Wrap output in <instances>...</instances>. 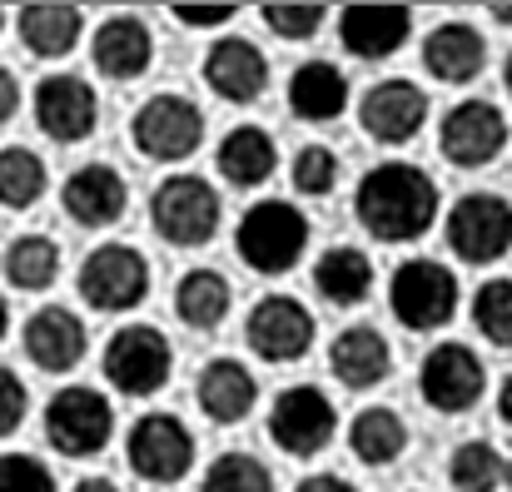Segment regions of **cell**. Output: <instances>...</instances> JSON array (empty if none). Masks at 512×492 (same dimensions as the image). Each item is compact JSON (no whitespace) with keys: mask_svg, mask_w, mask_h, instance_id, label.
Listing matches in <instances>:
<instances>
[{"mask_svg":"<svg viewBox=\"0 0 512 492\" xmlns=\"http://www.w3.org/2000/svg\"><path fill=\"white\" fill-rule=\"evenodd\" d=\"M353 214L358 224L383 239V244H408V239H423L438 219V184L418 169V164L388 160L373 164L363 179H358V194H353Z\"/></svg>","mask_w":512,"mask_h":492,"instance_id":"6da1fadb","label":"cell"},{"mask_svg":"<svg viewBox=\"0 0 512 492\" xmlns=\"http://www.w3.org/2000/svg\"><path fill=\"white\" fill-rule=\"evenodd\" d=\"M234 249L259 274H289L309 249V219L289 199H259L244 209V219L234 229Z\"/></svg>","mask_w":512,"mask_h":492,"instance_id":"7a4b0ae2","label":"cell"},{"mask_svg":"<svg viewBox=\"0 0 512 492\" xmlns=\"http://www.w3.org/2000/svg\"><path fill=\"white\" fill-rule=\"evenodd\" d=\"M80 299L100 314H130L150 299V259L135 244H95L80 264Z\"/></svg>","mask_w":512,"mask_h":492,"instance_id":"3957f363","label":"cell"},{"mask_svg":"<svg viewBox=\"0 0 512 492\" xmlns=\"http://www.w3.org/2000/svg\"><path fill=\"white\" fill-rule=\"evenodd\" d=\"M219 214H224V209H219V194H214V184L199 179V174H170V179H160V189H155V199H150V224H155V234L179 244V249L209 244L214 229H219Z\"/></svg>","mask_w":512,"mask_h":492,"instance_id":"277c9868","label":"cell"},{"mask_svg":"<svg viewBox=\"0 0 512 492\" xmlns=\"http://www.w3.org/2000/svg\"><path fill=\"white\" fill-rule=\"evenodd\" d=\"M110 433H115V408L90 383L60 388L50 398V408H45V438L65 458H95V453H105Z\"/></svg>","mask_w":512,"mask_h":492,"instance_id":"5b68a950","label":"cell"},{"mask_svg":"<svg viewBox=\"0 0 512 492\" xmlns=\"http://www.w3.org/2000/svg\"><path fill=\"white\" fill-rule=\"evenodd\" d=\"M170 373H174V348L155 324H125L110 333L105 378H110L115 393H130V398L160 393L170 383Z\"/></svg>","mask_w":512,"mask_h":492,"instance_id":"8992f818","label":"cell"},{"mask_svg":"<svg viewBox=\"0 0 512 492\" xmlns=\"http://www.w3.org/2000/svg\"><path fill=\"white\" fill-rule=\"evenodd\" d=\"M130 140L145 160H160V164H174V160H189L204 140V110L189 100V95H150L135 120H130Z\"/></svg>","mask_w":512,"mask_h":492,"instance_id":"52a82bcc","label":"cell"},{"mask_svg":"<svg viewBox=\"0 0 512 492\" xmlns=\"http://www.w3.org/2000/svg\"><path fill=\"white\" fill-rule=\"evenodd\" d=\"M388 304L398 324L413 333H433L453 319L458 309V279L438 259H403L388 279Z\"/></svg>","mask_w":512,"mask_h":492,"instance_id":"ba28073f","label":"cell"},{"mask_svg":"<svg viewBox=\"0 0 512 492\" xmlns=\"http://www.w3.org/2000/svg\"><path fill=\"white\" fill-rule=\"evenodd\" d=\"M448 249L463 264H498L512 249V204L503 194H463L448 209Z\"/></svg>","mask_w":512,"mask_h":492,"instance_id":"9c48e42d","label":"cell"},{"mask_svg":"<svg viewBox=\"0 0 512 492\" xmlns=\"http://www.w3.org/2000/svg\"><path fill=\"white\" fill-rule=\"evenodd\" d=\"M339 433V408L329 403L324 388H284L269 408V438L289 453V458H314L334 443Z\"/></svg>","mask_w":512,"mask_h":492,"instance_id":"30bf717a","label":"cell"},{"mask_svg":"<svg viewBox=\"0 0 512 492\" xmlns=\"http://www.w3.org/2000/svg\"><path fill=\"white\" fill-rule=\"evenodd\" d=\"M125 458L145 483L170 488L194 468V433L174 413H145V418H135V428L125 438Z\"/></svg>","mask_w":512,"mask_h":492,"instance_id":"8fae6325","label":"cell"},{"mask_svg":"<svg viewBox=\"0 0 512 492\" xmlns=\"http://www.w3.org/2000/svg\"><path fill=\"white\" fill-rule=\"evenodd\" d=\"M30 110H35L40 135H50L55 145H80L100 125L95 85L80 80V75H45L35 85V95H30Z\"/></svg>","mask_w":512,"mask_h":492,"instance_id":"7c38bea8","label":"cell"},{"mask_svg":"<svg viewBox=\"0 0 512 492\" xmlns=\"http://www.w3.org/2000/svg\"><path fill=\"white\" fill-rule=\"evenodd\" d=\"M314 314L294 299V294H269V299H259L254 309H249V324H244V338H249V348L264 358V363H294V358H304L309 353V343H314Z\"/></svg>","mask_w":512,"mask_h":492,"instance_id":"4fadbf2b","label":"cell"},{"mask_svg":"<svg viewBox=\"0 0 512 492\" xmlns=\"http://www.w3.org/2000/svg\"><path fill=\"white\" fill-rule=\"evenodd\" d=\"M438 145L448 164L458 169H483L503 155L508 145V120L493 100H463L443 115V130H438Z\"/></svg>","mask_w":512,"mask_h":492,"instance_id":"5bb4252c","label":"cell"},{"mask_svg":"<svg viewBox=\"0 0 512 492\" xmlns=\"http://www.w3.org/2000/svg\"><path fill=\"white\" fill-rule=\"evenodd\" d=\"M418 388L438 413H468L483 398L488 373H483V358L468 343H438L418 368Z\"/></svg>","mask_w":512,"mask_h":492,"instance_id":"9a60e30c","label":"cell"},{"mask_svg":"<svg viewBox=\"0 0 512 492\" xmlns=\"http://www.w3.org/2000/svg\"><path fill=\"white\" fill-rule=\"evenodd\" d=\"M204 85L229 105H254L269 90V60L254 40L224 35L204 50Z\"/></svg>","mask_w":512,"mask_h":492,"instance_id":"2e32d148","label":"cell"},{"mask_svg":"<svg viewBox=\"0 0 512 492\" xmlns=\"http://www.w3.org/2000/svg\"><path fill=\"white\" fill-rule=\"evenodd\" d=\"M358 120H363V130L378 145H408L423 130V120H428V95L413 80H378L363 95Z\"/></svg>","mask_w":512,"mask_h":492,"instance_id":"e0dca14e","label":"cell"},{"mask_svg":"<svg viewBox=\"0 0 512 492\" xmlns=\"http://www.w3.org/2000/svg\"><path fill=\"white\" fill-rule=\"evenodd\" d=\"M60 204L75 224L85 229H110L120 224L125 204H130V189H125V174L115 164H80L65 189H60Z\"/></svg>","mask_w":512,"mask_h":492,"instance_id":"ac0fdd59","label":"cell"},{"mask_svg":"<svg viewBox=\"0 0 512 492\" xmlns=\"http://www.w3.org/2000/svg\"><path fill=\"white\" fill-rule=\"evenodd\" d=\"M413 10L408 5H348L339 15V40L358 60H388L408 45Z\"/></svg>","mask_w":512,"mask_h":492,"instance_id":"d6986e66","label":"cell"},{"mask_svg":"<svg viewBox=\"0 0 512 492\" xmlns=\"http://www.w3.org/2000/svg\"><path fill=\"white\" fill-rule=\"evenodd\" d=\"M90 348V333L80 324V314L60 309V304H45L40 314H30L25 324V353L40 373H70Z\"/></svg>","mask_w":512,"mask_h":492,"instance_id":"ffe728a7","label":"cell"},{"mask_svg":"<svg viewBox=\"0 0 512 492\" xmlns=\"http://www.w3.org/2000/svg\"><path fill=\"white\" fill-rule=\"evenodd\" d=\"M423 65H428V75L443 80V85H468V80L483 75L488 45H483V35H478L468 20H443V25H433L428 40H423Z\"/></svg>","mask_w":512,"mask_h":492,"instance_id":"44dd1931","label":"cell"},{"mask_svg":"<svg viewBox=\"0 0 512 492\" xmlns=\"http://www.w3.org/2000/svg\"><path fill=\"white\" fill-rule=\"evenodd\" d=\"M194 398H199L209 423H244L254 413V403H259V383H254V373L239 358H209L199 368Z\"/></svg>","mask_w":512,"mask_h":492,"instance_id":"7402d4cb","label":"cell"},{"mask_svg":"<svg viewBox=\"0 0 512 492\" xmlns=\"http://www.w3.org/2000/svg\"><path fill=\"white\" fill-rule=\"evenodd\" d=\"M95 70H105L110 80H135L150 70L155 60V40H150V25L140 15H110L100 30H95Z\"/></svg>","mask_w":512,"mask_h":492,"instance_id":"603a6c76","label":"cell"},{"mask_svg":"<svg viewBox=\"0 0 512 492\" xmlns=\"http://www.w3.org/2000/svg\"><path fill=\"white\" fill-rule=\"evenodd\" d=\"M20 25V45L40 60H60L80 45L85 35V10L80 5H55V0H35L15 15Z\"/></svg>","mask_w":512,"mask_h":492,"instance_id":"cb8c5ba5","label":"cell"},{"mask_svg":"<svg viewBox=\"0 0 512 492\" xmlns=\"http://www.w3.org/2000/svg\"><path fill=\"white\" fill-rule=\"evenodd\" d=\"M329 368H334V378H339L343 388H373V383L388 378V368H393V348H388V338H383L378 328L353 324L334 338V348H329Z\"/></svg>","mask_w":512,"mask_h":492,"instance_id":"d4e9b609","label":"cell"},{"mask_svg":"<svg viewBox=\"0 0 512 492\" xmlns=\"http://www.w3.org/2000/svg\"><path fill=\"white\" fill-rule=\"evenodd\" d=\"M343 105H348V75L329 60H304L294 75H289V110L309 125H329L339 120Z\"/></svg>","mask_w":512,"mask_h":492,"instance_id":"484cf974","label":"cell"},{"mask_svg":"<svg viewBox=\"0 0 512 492\" xmlns=\"http://www.w3.org/2000/svg\"><path fill=\"white\" fill-rule=\"evenodd\" d=\"M314 289H319L329 304H339V309L363 304V299L373 294V259H368L363 249H353V244L324 249L319 264H314Z\"/></svg>","mask_w":512,"mask_h":492,"instance_id":"4316f807","label":"cell"},{"mask_svg":"<svg viewBox=\"0 0 512 492\" xmlns=\"http://www.w3.org/2000/svg\"><path fill=\"white\" fill-rule=\"evenodd\" d=\"M214 164H219V174H224L229 184L254 189V184H264V179L279 169V155H274V140H269L259 125H239V130H229V135L219 140Z\"/></svg>","mask_w":512,"mask_h":492,"instance_id":"83f0119b","label":"cell"},{"mask_svg":"<svg viewBox=\"0 0 512 492\" xmlns=\"http://www.w3.org/2000/svg\"><path fill=\"white\" fill-rule=\"evenodd\" d=\"M229 304H234V289H229V279L219 269H189L174 284V314L189 328H199V333L224 324Z\"/></svg>","mask_w":512,"mask_h":492,"instance_id":"f1b7e54d","label":"cell"},{"mask_svg":"<svg viewBox=\"0 0 512 492\" xmlns=\"http://www.w3.org/2000/svg\"><path fill=\"white\" fill-rule=\"evenodd\" d=\"M348 448L358 463L368 468H388L403 458L408 448V423L393 413V408H363L353 423H348Z\"/></svg>","mask_w":512,"mask_h":492,"instance_id":"f546056e","label":"cell"},{"mask_svg":"<svg viewBox=\"0 0 512 492\" xmlns=\"http://www.w3.org/2000/svg\"><path fill=\"white\" fill-rule=\"evenodd\" d=\"M5 279L25 294H45L60 279V244L45 234H20L5 249Z\"/></svg>","mask_w":512,"mask_h":492,"instance_id":"4dcf8cb0","label":"cell"},{"mask_svg":"<svg viewBox=\"0 0 512 492\" xmlns=\"http://www.w3.org/2000/svg\"><path fill=\"white\" fill-rule=\"evenodd\" d=\"M45 184H50V174L35 150H25V145L0 150V209H30L45 194Z\"/></svg>","mask_w":512,"mask_h":492,"instance_id":"1f68e13d","label":"cell"},{"mask_svg":"<svg viewBox=\"0 0 512 492\" xmlns=\"http://www.w3.org/2000/svg\"><path fill=\"white\" fill-rule=\"evenodd\" d=\"M199 492H274V473L254 453H219Z\"/></svg>","mask_w":512,"mask_h":492,"instance_id":"d6a6232c","label":"cell"},{"mask_svg":"<svg viewBox=\"0 0 512 492\" xmlns=\"http://www.w3.org/2000/svg\"><path fill=\"white\" fill-rule=\"evenodd\" d=\"M503 473L508 468H503V458H498L493 443H463L453 453V463H448V478H453L458 492H498Z\"/></svg>","mask_w":512,"mask_h":492,"instance_id":"836d02e7","label":"cell"},{"mask_svg":"<svg viewBox=\"0 0 512 492\" xmlns=\"http://www.w3.org/2000/svg\"><path fill=\"white\" fill-rule=\"evenodd\" d=\"M473 324L488 343L512 348V279H488L473 294Z\"/></svg>","mask_w":512,"mask_h":492,"instance_id":"e575fe53","label":"cell"},{"mask_svg":"<svg viewBox=\"0 0 512 492\" xmlns=\"http://www.w3.org/2000/svg\"><path fill=\"white\" fill-rule=\"evenodd\" d=\"M339 184V155L329 145H304L294 155V189L299 194H329Z\"/></svg>","mask_w":512,"mask_h":492,"instance_id":"d590c367","label":"cell"},{"mask_svg":"<svg viewBox=\"0 0 512 492\" xmlns=\"http://www.w3.org/2000/svg\"><path fill=\"white\" fill-rule=\"evenodd\" d=\"M259 20H264L279 40H314L319 25L329 20V10H324V5H264Z\"/></svg>","mask_w":512,"mask_h":492,"instance_id":"8d00e7d4","label":"cell"},{"mask_svg":"<svg viewBox=\"0 0 512 492\" xmlns=\"http://www.w3.org/2000/svg\"><path fill=\"white\" fill-rule=\"evenodd\" d=\"M0 492H55V478L30 453H0Z\"/></svg>","mask_w":512,"mask_h":492,"instance_id":"74e56055","label":"cell"},{"mask_svg":"<svg viewBox=\"0 0 512 492\" xmlns=\"http://www.w3.org/2000/svg\"><path fill=\"white\" fill-rule=\"evenodd\" d=\"M25 408H30L25 383L15 378V368H0V438H10L25 423Z\"/></svg>","mask_w":512,"mask_h":492,"instance_id":"f35d334b","label":"cell"},{"mask_svg":"<svg viewBox=\"0 0 512 492\" xmlns=\"http://www.w3.org/2000/svg\"><path fill=\"white\" fill-rule=\"evenodd\" d=\"M179 25H199V30H214V25H229L239 10L234 5H179V10H170Z\"/></svg>","mask_w":512,"mask_h":492,"instance_id":"ab89813d","label":"cell"},{"mask_svg":"<svg viewBox=\"0 0 512 492\" xmlns=\"http://www.w3.org/2000/svg\"><path fill=\"white\" fill-rule=\"evenodd\" d=\"M15 110H20V80H15V70L0 65V125H10Z\"/></svg>","mask_w":512,"mask_h":492,"instance_id":"60d3db41","label":"cell"},{"mask_svg":"<svg viewBox=\"0 0 512 492\" xmlns=\"http://www.w3.org/2000/svg\"><path fill=\"white\" fill-rule=\"evenodd\" d=\"M294 492H358L353 483H343L339 473H314V478H304Z\"/></svg>","mask_w":512,"mask_h":492,"instance_id":"b9f144b4","label":"cell"},{"mask_svg":"<svg viewBox=\"0 0 512 492\" xmlns=\"http://www.w3.org/2000/svg\"><path fill=\"white\" fill-rule=\"evenodd\" d=\"M70 492H120V488H115L110 478H80V483H75Z\"/></svg>","mask_w":512,"mask_h":492,"instance_id":"7bdbcfd3","label":"cell"},{"mask_svg":"<svg viewBox=\"0 0 512 492\" xmlns=\"http://www.w3.org/2000/svg\"><path fill=\"white\" fill-rule=\"evenodd\" d=\"M498 413H503V418L512 423V373L503 378V393H498Z\"/></svg>","mask_w":512,"mask_h":492,"instance_id":"ee69618b","label":"cell"},{"mask_svg":"<svg viewBox=\"0 0 512 492\" xmlns=\"http://www.w3.org/2000/svg\"><path fill=\"white\" fill-rule=\"evenodd\" d=\"M493 20H498V25H512V5H493Z\"/></svg>","mask_w":512,"mask_h":492,"instance_id":"f6af8a7d","label":"cell"},{"mask_svg":"<svg viewBox=\"0 0 512 492\" xmlns=\"http://www.w3.org/2000/svg\"><path fill=\"white\" fill-rule=\"evenodd\" d=\"M5 328H10V309H5V299H0V338H5Z\"/></svg>","mask_w":512,"mask_h":492,"instance_id":"bcb514c9","label":"cell"},{"mask_svg":"<svg viewBox=\"0 0 512 492\" xmlns=\"http://www.w3.org/2000/svg\"><path fill=\"white\" fill-rule=\"evenodd\" d=\"M503 80H508V90H512V55H508V65H503Z\"/></svg>","mask_w":512,"mask_h":492,"instance_id":"7dc6e473","label":"cell"},{"mask_svg":"<svg viewBox=\"0 0 512 492\" xmlns=\"http://www.w3.org/2000/svg\"><path fill=\"white\" fill-rule=\"evenodd\" d=\"M0 30H5V10H0Z\"/></svg>","mask_w":512,"mask_h":492,"instance_id":"c3c4849f","label":"cell"},{"mask_svg":"<svg viewBox=\"0 0 512 492\" xmlns=\"http://www.w3.org/2000/svg\"><path fill=\"white\" fill-rule=\"evenodd\" d=\"M503 478H508V483H512V468H508V473H503Z\"/></svg>","mask_w":512,"mask_h":492,"instance_id":"681fc988","label":"cell"}]
</instances>
